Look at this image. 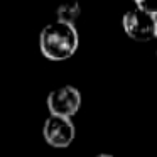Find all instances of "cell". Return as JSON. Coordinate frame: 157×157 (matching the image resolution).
Wrapping results in <instances>:
<instances>
[{
  "instance_id": "obj_1",
  "label": "cell",
  "mask_w": 157,
  "mask_h": 157,
  "mask_svg": "<svg viewBox=\"0 0 157 157\" xmlns=\"http://www.w3.org/2000/svg\"><path fill=\"white\" fill-rule=\"evenodd\" d=\"M79 37L75 25L64 22H51L41 31L39 48L41 52L51 61H64L76 52Z\"/></svg>"
},
{
  "instance_id": "obj_2",
  "label": "cell",
  "mask_w": 157,
  "mask_h": 157,
  "mask_svg": "<svg viewBox=\"0 0 157 157\" xmlns=\"http://www.w3.org/2000/svg\"><path fill=\"white\" fill-rule=\"evenodd\" d=\"M123 31L128 37L133 41L145 42L155 37V25L157 19L154 15L147 14V12L140 10L139 7H133L123 15Z\"/></svg>"
},
{
  "instance_id": "obj_3",
  "label": "cell",
  "mask_w": 157,
  "mask_h": 157,
  "mask_svg": "<svg viewBox=\"0 0 157 157\" xmlns=\"http://www.w3.org/2000/svg\"><path fill=\"white\" fill-rule=\"evenodd\" d=\"M81 106V95L75 86H61L52 90L48 96V108L51 115L71 118Z\"/></svg>"
},
{
  "instance_id": "obj_4",
  "label": "cell",
  "mask_w": 157,
  "mask_h": 157,
  "mask_svg": "<svg viewBox=\"0 0 157 157\" xmlns=\"http://www.w3.org/2000/svg\"><path fill=\"white\" fill-rule=\"evenodd\" d=\"M75 125H73L71 118H64V117H56L51 115L44 122V128H42V135H44L46 142L52 147H68L69 144L75 140Z\"/></svg>"
},
{
  "instance_id": "obj_5",
  "label": "cell",
  "mask_w": 157,
  "mask_h": 157,
  "mask_svg": "<svg viewBox=\"0 0 157 157\" xmlns=\"http://www.w3.org/2000/svg\"><path fill=\"white\" fill-rule=\"evenodd\" d=\"M58 21L59 22H64V24H75V21L78 19L79 15V5L78 4H64L58 9Z\"/></svg>"
},
{
  "instance_id": "obj_6",
  "label": "cell",
  "mask_w": 157,
  "mask_h": 157,
  "mask_svg": "<svg viewBox=\"0 0 157 157\" xmlns=\"http://www.w3.org/2000/svg\"><path fill=\"white\" fill-rule=\"evenodd\" d=\"M135 7H139L140 10L147 12L157 19V0H137Z\"/></svg>"
},
{
  "instance_id": "obj_7",
  "label": "cell",
  "mask_w": 157,
  "mask_h": 157,
  "mask_svg": "<svg viewBox=\"0 0 157 157\" xmlns=\"http://www.w3.org/2000/svg\"><path fill=\"white\" fill-rule=\"evenodd\" d=\"M95 157H113V155H110V154H98V155H95Z\"/></svg>"
},
{
  "instance_id": "obj_8",
  "label": "cell",
  "mask_w": 157,
  "mask_h": 157,
  "mask_svg": "<svg viewBox=\"0 0 157 157\" xmlns=\"http://www.w3.org/2000/svg\"><path fill=\"white\" fill-rule=\"evenodd\" d=\"M155 37H157V25H155Z\"/></svg>"
}]
</instances>
